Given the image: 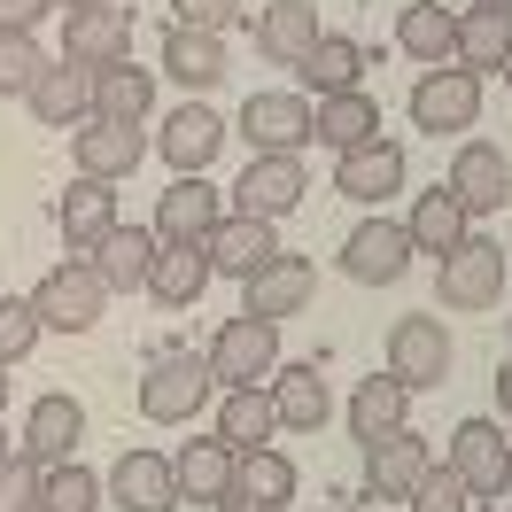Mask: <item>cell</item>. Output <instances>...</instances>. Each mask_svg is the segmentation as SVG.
I'll use <instances>...</instances> for the list:
<instances>
[{"label":"cell","mask_w":512,"mask_h":512,"mask_svg":"<svg viewBox=\"0 0 512 512\" xmlns=\"http://www.w3.org/2000/svg\"><path fill=\"white\" fill-rule=\"evenodd\" d=\"M218 396V373H210V357L194 350H163L148 365V381H140V419H156V427H187L202 404Z\"/></svg>","instance_id":"6da1fadb"},{"label":"cell","mask_w":512,"mask_h":512,"mask_svg":"<svg viewBox=\"0 0 512 512\" xmlns=\"http://www.w3.org/2000/svg\"><path fill=\"white\" fill-rule=\"evenodd\" d=\"M435 295H443V311H497V303H505V241L466 233V241L443 256Z\"/></svg>","instance_id":"7a4b0ae2"},{"label":"cell","mask_w":512,"mask_h":512,"mask_svg":"<svg viewBox=\"0 0 512 512\" xmlns=\"http://www.w3.org/2000/svg\"><path fill=\"white\" fill-rule=\"evenodd\" d=\"M32 311H39L47 334H86V326H101V311H109V288H101V272L86 256H70V264H55L32 288Z\"/></svg>","instance_id":"3957f363"},{"label":"cell","mask_w":512,"mask_h":512,"mask_svg":"<svg viewBox=\"0 0 512 512\" xmlns=\"http://www.w3.org/2000/svg\"><path fill=\"white\" fill-rule=\"evenodd\" d=\"M210 373H218L225 388H264L272 373H280V326L272 319H225L218 342H210Z\"/></svg>","instance_id":"277c9868"},{"label":"cell","mask_w":512,"mask_h":512,"mask_svg":"<svg viewBox=\"0 0 512 512\" xmlns=\"http://www.w3.org/2000/svg\"><path fill=\"white\" fill-rule=\"evenodd\" d=\"M443 466L466 481V497H505L512 489V443L497 419H466L458 435L443 443Z\"/></svg>","instance_id":"5b68a950"},{"label":"cell","mask_w":512,"mask_h":512,"mask_svg":"<svg viewBox=\"0 0 512 512\" xmlns=\"http://www.w3.org/2000/svg\"><path fill=\"white\" fill-rule=\"evenodd\" d=\"M311 132H319V109L303 94H249L241 101V140L256 156H303Z\"/></svg>","instance_id":"8992f818"},{"label":"cell","mask_w":512,"mask_h":512,"mask_svg":"<svg viewBox=\"0 0 512 512\" xmlns=\"http://www.w3.org/2000/svg\"><path fill=\"white\" fill-rule=\"evenodd\" d=\"M388 373L412 388H443L450 381V326L443 319H427V311H412V319H396L388 326Z\"/></svg>","instance_id":"52a82bcc"},{"label":"cell","mask_w":512,"mask_h":512,"mask_svg":"<svg viewBox=\"0 0 512 512\" xmlns=\"http://www.w3.org/2000/svg\"><path fill=\"white\" fill-rule=\"evenodd\" d=\"M427 474H435V450H427V435H412V427L365 443V497H373V505H404Z\"/></svg>","instance_id":"ba28073f"},{"label":"cell","mask_w":512,"mask_h":512,"mask_svg":"<svg viewBox=\"0 0 512 512\" xmlns=\"http://www.w3.org/2000/svg\"><path fill=\"white\" fill-rule=\"evenodd\" d=\"M311 295H319V272H311V256H272V264H256L249 280H241V311H249V319H295V311H303V303H311Z\"/></svg>","instance_id":"9c48e42d"},{"label":"cell","mask_w":512,"mask_h":512,"mask_svg":"<svg viewBox=\"0 0 512 512\" xmlns=\"http://www.w3.org/2000/svg\"><path fill=\"white\" fill-rule=\"evenodd\" d=\"M412 225H396V218H365L342 241V272H350L357 288H388V280H404V264H412Z\"/></svg>","instance_id":"30bf717a"},{"label":"cell","mask_w":512,"mask_h":512,"mask_svg":"<svg viewBox=\"0 0 512 512\" xmlns=\"http://www.w3.org/2000/svg\"><path fill=\"white\" fill-rule=\"evenodd\" d=\"M474 117H481V78L474 70H427L412 86V125L419 132H474Z\"/></svg>","instance_id":"8fae6325"},{"label":"cell","mask_w":512,"mask_h":512,"mask_svg":"<svg viewBox=\"0 0 512 512\" xmlns=\"http://www.w3.org/2000/svg\"><path fill=\"white\" fill-rule=\"evenodd\" d=\"M63 55L70 63H125L132 55V8L94 0V8H63Z\"/></svg>","instance_id":"7c38bea8"},{"label":"cell","mask_w":512,"mask_h":512,"mask_svg":"<svg viewBox=\"0 0 512 512\" xmlns=\"http://www.w3.org/2000/svg\"><path fill=\"white\" fill-rule=\"evenodd\" d=\"M70 156H78V179H132L140 171V156H148V140H140V125H109V117H86V125L70 132Z\"/></svg>","instance_id":"4fadbf2b"},{"label":"cell","mask_w":512,"mask_h":512,"mask_svg":"<svg viewBox=\"0 0 512 512\" xmlns=\"http://www.w3.org/2000/svg\"><path fill=\"white\" fill-rule=\"evenodd\" d=\"M311 194V179H303V156H249V171H241V187H233V210H249V218H288L295 202Z\"/></svg>","instance_id":"5bb4252c"},{"label":"cell","mask_w":512,"mask_h":512,"mask_svg":"<svg viewBox=\"0 0 512 512\" xmlns=\"http://www.w3.org/2000/svg\"><path fill=\"white\" fill-rule=\"evenodd\" d=\"M202 256H210V272H225V280H249L256 264H272V256H280V233H272V218L225 210V218H218V233L202 241Z\"/></svg>","instance_id":"9a60e30c"},{"label":"cell","mask_w":512,"mask_h":512,"mask_svg":"<svg viewBox=\"0 0 512 512\" xmlns=\"http://www.w3.org/2000/svg\"><path fill=\"white\" fill-rule=\"evenodd\" d=\"M101 489H109L125 512H171V505H179V466H171L163 450H125Z\"/></svg>","instance_id":"2e32d148"},{"label":"cell","mask_w":512,"mask_h":512,"mask_svg":"<svg viewBox=\"0 0 512 512\" xmlns=\"http://www.w3.org/2000/svg\"><path fill=\"white\" fill-rule=\"evenodd\" d=\"M24 101H32L39 125L78 132L86 117H94V63H70V55H63V63H47V70H39V86Z\"/></svg>","instance_id":"e0dca14e"},{"label":"cell","mask_w":512,"mask_h":512,"mask_svg":"<svg viewBox=\"0 0 512 512\" xmlns=\"http://www.w3.org/2000/svg\"><path fill=\"white\" fill-rule=\"evenodd\" d=\"M55 225H63V249H70V256H94L101 241L125 225V218H117V187H109V179H70Z\"/></svg>","instance_id":"ac0fdd59"},{"label":"cell","mask_w":512,"mask_h":512,"mask_svg":"<svg viewBox=\"0 0 512 512\" xmlns=\"http://www.w3.org/2000/svg\"><path fill=\"white\" fill-rule=\"evenodd\" d=\"M474 218H489V210H505V194H512V163L505 148H489V140H466L458 156H450V179H443Z\"/></svg>","instance_id":"d6986e66"},{"label":"cell","mask_w":512,"mask_h":512,"mask_svg":"<svg viewBox=\"0 0 512 512\" xmlns=\"http://www.w3.org/2000/svg\"><path fill=\"white\" fill-rule=\"evenodd\" d=\"M218 218H225V194L210 187L202 171H194V179H171L163 202H156V241H210Z\"/></svg>","instance_id":"ffe728a7"},{"label":"cell","mask_w":512,"mask_h":512,"mask_svg":"<svg viewBox=\"0 0 512 512\" xmlns=\"http://www.w3.org/2000/svg\"><path fill=\"white\" fill-rule=\"evenodd\" d=\"M163 163L179 171V179H194V171H210V156L225 148V117L218 109H202V101H187V109H171L163 117Z\"/></svg>","instance_id":"44dd1931"},{"label":"cell","mask_w":512,"mask_h":512,"mask_svg":"<svg viewBox=\"0 0 512 512\" xmlns=\"http://www.w3.org/2000/svg\"><path fill=\"white\" fill-rule=\"evenodd\" d=\"M78 443H86V412H78V396H39L32 412H24V450H32L39 466H70L78 458Z\"/></svg>","instance_id":"7402d4cb"},{"label":"cell","mask_w":512,"mask_h":512,"mask_svg":"<svg viewBox=\"0 0 512 512\" xmlns=\"http://www.w3.org/2000/svg\"><path fill=\"white\" fill-rule=\"evenodd\" d=\"M319 47V0H272V8H256V55L264 63H303Z\"/></svg>","instance_id":"603a6c76"},{"label":"cell","mask_w":512,"mask_h":512,"mask_svg":"<svg viewBox=\"0 0 512 512\" xmlns=\"http://www.w3.org/2000/svg\"><path fill=\"white\" fill-rule=\"evenodd\" d=\"M334 194H350V202H388V194H404V148H396V140L350 148V156L334 163Z\"/></svg>","instance_id":"cb8c5ba5"},{"label":"cell","mask_w":512,"mask_h":512,"mask_svg":"<svg viewBox=\"0 0 512 512\" xmlns=\"http://www.w3.org/2000/svg\"><path fill=\"white\" fill-rule=\"evenodd\" d=\"M218 272H210V256H202V241H163L156 264H148V295H156L163 311H187V303H202V288H210Z\"/></svg>","instance_id":"d4e9b609"},{"label":"cell","mask_w":512,"mask_h":512,"mask_svg":"<svg viewBox=\"0 0 512 512\" xmlns=\"http://www.w3.org/2000/svg\"><path fill=\"white\" fill-rule=\"evenodd\" d=\"M156 249H163L156 225H117V233H109V241H101L86 264L101 272V288H109V295H132V288H148V264H156Z\"/></svg>","instance_id":"484cf974"},{"label":"cell","mask_w":512,"mask_h":512,"mask_svg":"<svg viewBox=\"0 0 512 512\" xmlns=\"http://www.w3.org/2000/svg\"><path fill=\"white\" fill-rule=\"evenodd\" d=\"M148 109H156V70H140L132 55L94 70V117H109V125H148Z\"/></svg>","instance_id":"4316f807"},{"label":"cell","mask_w":512,"mask_h":512,"mask_svg":"<svg viewBox=\"0 0 512 512\" xmlns=\"http://www.w3.org/2000/svg\"><path fill=\"white\" fill-rule=\"evenodd\" d=\"M264 388H272V412H280V427H295V435H319L326 412H334V396H326L319 365H280Z\"/></svg>","instance_id":"83f0119b"},{"label":"cell","mask_w":512,"mask_h":512,"mask_svg":"<svg viewBox=\"0 0 512 512\" xmlns=\"http://www.w3.org/2000/svg\"><path fill=\"white\" fill-rule=\"evenodd\" d=\"M396 47H404L412 63L443 70L450 55H458V16H450L443 0H412V8L396 16Z\"/></svg>","instance_id":"f1b7e54d"},{"label":"cell","mask_w":512,"mask_h":512,"mask_svg":"<svg viewBox=\"0 0 512 512\" xmlns=\"http://www.w3.org/2000/svg\"><path fill=\"white\" fill-rule=\"evenodd\" d=\"M319 148H334V156H350V148H365V140H381V101L365 94H326L319 101V132H311Z\"/></svg>","instance_id":"f546056e"},{"label":"cell","mask_w":512,"mask_h":512,"mask_svg":"<svg viewBox=\"0 0 512 512\" xmlns=\"http://www.w3.org/2000/svg\"><path fill=\"white\" fill-rule=\"evenodd\" d=\"M404 419H412V388L396 381V373L357 381V396H350V435L357 443H381V435H396Z\"/></svg>","instance_id":"4dcf8cb0"},{"label":"cell","mask_w":512,"mask_h":512,"mask_svg":"<svg viewBox=\"0 0 512 512\" xmlns=\"http://www.w3.org/2000/svg\"><path fill=\"white\" fill-rule=\"evenodd\" d=\"M171 466H179V497H194V505H225V497H233V466H241V450L210 435V443H187Z\"/></svg>","instance_id":"1f68e13d"},{"label":"cell","mask_w":512,"mask_h":512,"mask_svg":"<svg viewBox=\"0 0 512 512\" xmlns=\"http://www.w3.org/2000/svg\"><path fill=\"white\" fill-rule=\"evenodd\" d=\"M163 70L187 86V94H210L225 78V39L218 32H187V24H171L163 32Z\"/></svg>","instance_id":"d6a6232c"},{"label":"cell","mask_w":512,"mask_h":512,"mask_svg":"<svg viewBox=\"0 0 512 512\" xmlns=\"http://www.w3.org/2000/svg\"><path fill=\"white\" fill-rule=\"evenodd\" d=\"M412 249H427V256H450L458 249V241H466V233H474V210H466V202H458V194L450 187H427L412 202Z\"/></svg>","instance_id":"836d02e7"},{"label":"cell","mask_w":512,"mask_h":512,"mask_svg":"<svg viewBox=\"0 0 512 512\" xmlns=\"http://www.w3.org/2000/svg\"><path fill=\"white\" fill-rule=\"evenodd\" d=\"M512 63V8H466L458 16V70H505Z\"/></svg>","instance_id":"e575fe53"},{"label":"cell","mask_w":512,"mask_h":512,"mask_svg":"<svg viewBox=\"0 0 512 512\" xmlns=\"http://www.w3.org/2000/svg\"><path fill=\"white\" fill-rule=\"evenodd\" d=\"M272 435H280L272 388H225V404H218V443H233V450H264Z\"/></svg>","instance_id":"d590c367"},{"label":"cell","mask_w":512,"mask_h":512,"mask_svg":"<svg viewBox=\"0 0 512 512\" xmlns=\"http://www.w3.org/2000/svg\"><path fill=\"white\" fill-rule=\"evenodd\" d=\"M233 497H249V505H264V512H280L295 497V458L288 450H241V466H233Z\"/></svg>","instance_id":"8d00e7d4"},{"label":"cell","mask_w":512,"mask_h":512,"mask_svg":"<svg viewBox=\"0 0 512 512\" xmlns=\"http://www.w3.org/2000/svg\"><path fill=\"white\" fill-rule=\"evenodd\" d=\"M295 70L319 86V101L326 94H357V78H365V47H357L350 32H319V47H311Z\"/></svg>","instance_id":"74e56055"},{"label":"cell","mask_w":512,"mask_h":512,"mask_svg":"<svg viewBox=\"0 0 512 512\" xmlns=\"http://www.w3.org/2000/svg\"><path fill=\"white\" fill-rule=\"evenodd\" d=\"M39 512H101V474H86L78 458H70V466H47Z\"/></svg>","instance_id":"f35d334b"},{"label":"cell","mask_w":512,"mask_h":512,"mask_svg":"<svg viewBox=\"0 0 512 512\" xmlns=\"http://www.w3.org/2000/svg\"><path fill=\"white\" fill-rule=\"evenodd\" d=\"M39 334H47V326H39L32 295H0V373H8V365H24Z\"/></svg>","instance_id":"ab89813d"},{"label":"cell","mask_w":512,"mask_h":512,"mask_svg":"<svg viewBox=\"0 0 512 512\" xmlns=\"http://www.w3.org/2000/svg\"><path fill=\"white\" fill-rule=\"evenodd\" d=\"M39 70H47V55H39V39L32 32H0V94H32L39 86Z\"/></svg>","instance_id":"60d3db41"},{"label":"cell","mask_w":512,"mask_h":512,"mask_svg":"<svg viewBox=\"0 0 512 512\" xmlns=\"http://www.w3.org/2000/svg\"><path fill=\"white\" fill-rule=\"evenodd\" d=\"M39 481H47V466L32 450H8L0 458V512H39Z\"/></svg>","instance_id":"b9f144b4"},{"label":"cell","mask_w":512,"mask_h":512,"mask_svg":"<svg viewBox=\"0 0 512 512\" xmlns=\"http://www.w3.org/2000/svg\"><path fill=\"white\" fill-rule=\"evenodd\" d=\"M171 16H179L187 32H218L225 39L241 16H249V0H171Z\"/></svg>","instance_id":"7bdbcfd3"},{"label":"cell","mask_w":512,"mask_h":512,"mask_svg":"<svg viewBox=\"0 0 512 512\" xmlns=\"http://www.w3.org/2000/svg\"><path fill=\"white\" fill-rule=\"evenodd\" d=\"M404 505H412V512H466V505H474V497H466V481L450 474V466H435V474L419 481V489H412V497H404Z\"/></svg>","instance_id":"ee69618b"},{"label":"cell","mask_w":512,"mask_h":512,"mask_svg":"<svg viewBox=\"0 0 512 512\" xmlns=\"http://www.w3.org/2000/svg\"><path fill=\"white\" fill-rule=\"evenodd\" d=\"M47 8H55V0H0V32H39Z\"/></svg>","instance_id":"f6af8a7d"},{"label":"cell","mask_w":512,"mask_h":512,"mask_svg":"<svg viewBox=\"0 0 512 512\" xmlns=\"http://www.w3.org/2000/svg\"><path fill=\"white\" fill-rule=\"evenodd\" d=\"M497 404H505V419H512V357L497 365Z\"/></svg>","instance_id":"bcb514c9"},{"label":"cell","mask_w":512,"mask_h":512,"mask_svg":"<svg viewBox=\"0 0 512 512\" xmlns=\"http://www.w3.org/2000/svg\"><path fill=\"white\" fill-rule=\"evenodd\" d=\"M210 512H264V505H249V497H225V505H210Z\"/></svg>","instance_id":"7dc6e473"},{"label":"cell","mask_w":512,"mask_h":512,"mask_svg":"<svg viewBox=\"0 0 512 512\" xmlns=\"http://www.w3.org/2000/svg\"><path fill=\"white\" fill-rule=\"evenodd\" d=\"M0 412H8V373H0Z\"/></svg>","instance_id":"c3c4849f"},{"label":"cell","mask_w":512,"mask_h":512,"mask_svg":"<svg viewBox=\"0 0 512 512\" xmlns=\"http://www.w3.org/2000/svg\"><path fill=\"white\" fill-rule=\"evenodd\" d=\"M55 8H94V0H55Z\"/></svg>","instance_id":"681fc988"},{"label":"cell","mask_w":512,"mask_h":512,"mask_svg":"<svg viewBox=\"0 0 512 512\" xmlns=\"http://www.w3.org/2000/svg\"><path fill=\"white\" fill-rule=\"evenodd\" d=\"M474 8H512V0H474Z\"/></svg>","instance_id":"f907efd6"},{"label":"cell","mask_w":512,"mask_h":512,"mask_svg":"<svg viewBox=\"0 0 512 512\" xmlns=\"http://www.w3.org/2000/svg\"><path fill=\"white\" fill-rule=\"evenodd\" d=\"M505 94H512V63H505Z\"/></svg>","instance_id":"816d5d0a"},{"label":"cell","mask_w":512,"mask_h":512,"mask_svg":"<svg viewBox=\"0 0 512 512\" xmlns=\"http://www.w3.org/2000/svg\"><path fill=\"white\" fill-rule=\"evenodd\" d=\"M0 458H8V435H0Z\"/></svg>","instance_id":"f5cc1de1"},{"label":"cell","mask_w":512,"mask_h":512,"mask_svg":"<svg viewBox=\"0 0 512 512\" xmlns=\"http://www.w3.org/2000/svg\"><path fill=\"white\" fill-rule=\"evenodd\" d=\"M489 512H505V505H489Z\"/></svg>","instance_id":"db71d44e"},{"label":"cell","mask_w":512,"mask_h":512,"mask_svg":"<svg viewBox=\"0 0 512 512\" xmlns=\"http://www.w3.org/2000/svg\"><path fill=\"white\" fill-rule=\"evenodd\" d=\"M505 443H512V435H505Z\"/></svg>","instance_id":"11a10c76"},{"label":"cell","mask_w":512,"mask_h":512,"mask_svg":"<svg viewBox=\"0 0 512 512\" xmlns=\"http://www.w3.org/2000/svg\"><path fill=\"white\" fill-rule=\"evenodd\" d=\"M505 256H512V249H505Z\"/></svg>","instance_id":"9f6ffc18"}]
</instances>
